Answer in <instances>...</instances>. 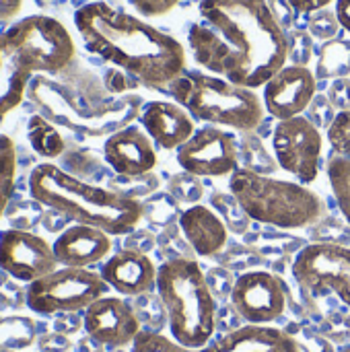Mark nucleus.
I'll return each mask as SVG.
<instances>
[{
    "instance_id": "obj_26",
    "label": "nucleus",
    "mask_w": 350,
    "mask_h": 352,
    "mask_svg": "<svg viewBox=\"0 0 350 352\" xmlns=\"http://www.w3.org/2000/svg\"><path fill=\"white\" fill-rule=\"evenodd\" d=\"M326 136L334 155L350 159V109L336 113V118L326 130Z\"/></svg>"
},
{
    "instance_id": "obj_29",
    "label": "nucleus",
    "mask_w": 350,
    "mask_h": 352,
    "mask_svg": "<svg viewBox=\"0 0 350 352\" xmlns=\"http://www.w3.org/2000/svg\"><path fill=\"white\" fill-rule=\"evenodd\" d=\"M307 109L311 111V118H309V120H311L318 128L326 126V130H328V126H330L332 120L336 118L334 107H332V103H330V99H328L326 95H316V99L311 101V105H309Z\"/></svg>"
},
{
    "instance_id": "obj_7",
    "label": "nucleus",
    "mask_w": 350,
    "mask_h": 352,
    "mask_svg": "<svg viewBox=\"0 0 350 352\" xmlns=\"http://www.w3.org/2000/svg\"><path fill=\"white\" fill-rule=\"evenodd\" d=\"M109 291L101 272L91 268H56L43 278L27 285V307L39 316L78 314Z\"/></svg>"
},
{
    "instance_id": "obj_1",
    "label": "nucleus",
    "mask_w": 350,
    "mask_h": 352,
    "mask_svg": "<svg viewBox=\"0 0 350 352\" xmlns=\"http://www.w3.org/2000/svg\"><path fill=\"white\" fill-rule=\"evenodd\" d=\"M198 10L188 43L208 72L256 91L287 66L289 39L268 0H200Z\"/></svg>"
},
{
    "instance_id": "obj_13",
    "label": "nucleus",
    "mask_w": 350,
    "mask_h": 352,
    "mask_svg": "<svg viewBox=\"0 0 350 352\" xmlns=\"http://www.w3.org/2000/svg\"><path fill=\"white\" fill-rule=\"evenodd\" d=\"M58 268L54 248L39 235L21 229L0 231V270L31 285Z\"/></svg>"
},
{
    "instance_id": "obj_16",
    "label": "nucleus",
    "mask_w": 350,
    "mask_h": 352,
    "mask_svg": "<svg viewBox=\"0 0 350 352\" xmlns=\"http://www.w3.org/2000/svg\"><path fill=\"white\" fill-rule=\"evenodd\" d=\"M105 163L124 177H140L157 167V148L146 132L136 126H124L109 134L103 144Z\"/></svg>"
},
{
    "instance_id": "obj_19",
    "label": "nucleus",
    "mask_w": 350,
    "mask_h": 352,
    "mask_svg": "<svg viewBox=\"0 0 350 352\" xmlns=\"http://www.w3.org/2000/svg\"><path fill=\"white\" fill-rule=\"evenodd\" d=\"M140 122L151 140L165 151H177L194 132V118L177 101H151Z\"/></svg>"
},
{
    "instance_id": "obj_20",
    "label": "nucleus",
    "mask_w": 350,
    "mask_h": 352,
    "mask_svg": "<svg viewBox=\"0 0 350 352\" xmlns=\"http://www.w3.org/2000/svg\"><path fill=\"white\" fill-rule=\"evenodd\" d=\"M179 229L194 252L202 258L219 254L229 239V229L223 219L202 204H194L179 214Z\"/></svg>"
},
{
    "instance_id": "obj_6",
    "label": "nucleus",
    "mask_w": 350,
    "mask_h": 352,
    "mask_svg": "<svg viewBox=\"0 0 350 352\" xmlns=\"http://www.w3.org/2000/svg\"><path fill=\"white\" fill-rule=\"evenodd\" d=\"M169 95L198 122L254 132L264 120V101L254 89L229 82L223 76L186 70L169 87Z\"/></svg>"
},
{
    "instance_id": "obj_33",
    "label": "nucleus",
    "mask_w": 350,
    "mask_h": 352,
    "mask_svg": "<svg viewBox=\"0 0 350 352\" xmlns=\"http://www.w3.org/2000/svg\"><path fill=\"white\" fill-rule=\"evenodd\" d=\"M336 16L344 31L350 33V0H336Z\"/></svg>"
},
{
    "instance_id": "obj_22",
    "label": "nucleus",
    "mask_w": 350,
    "mask_h": 352,
    "mask_svg": "<svg viewBox=\"0 0 350 352\" xmlns=\"http://www.w3.org/2000/svg\"><path fill=\"white\" fill-rule=\"evenodd\" d=\"M27 134H29V142H31L33 151L39 157H43V159H56V157L62 155V151H64V138L43 118H39V116L31 118Z\"/></svg>"
},
{
    "instance_id": "obj_34",
    "label": "nucleus",
    "mask_w": 350,
    "mask_h": 352,
    "mask_svg": "<svg viewBox=\"0 0 350 352\" xmlns=\"http://www.w3.org/2000/svg\"><path fill=\"white\" fill-rule=\"evenodd\" d=\"M342 352H350V346H347V349H344V351Z\"/></svg>"
},
{
    "instance_id": "obj_12",
    "label": "nucleus",
    "mask_w": 350,
    "mask_h": 352,
    "mask_svg": "<svg viewBox=\"0 0 350 352\" xmlns=\"http://www.w3.org/2000/svg\"><path fill=\"white\" fill-rule=\"evenodd\" d=\"M233 309L250 326H270L287 309V291L283 280L266 270L241 274L231 289Z\"/></svg>"
},
{
    "instance_id": "obj_30",
    "label": "nucleus",
    "mask_w": 350,
    "mask_h": 352,
    "mask_svg": "<svg viewBox=\"0 0 350 352\" xmlns=\"http://www.w3.org/2000/svg\"><path fill=\"white\" fill-rule=\"evenodd\" d=\"M182 0H130V4L142 14V16H163L167 12H171Z\"/></svg>"
},
{
    "instance_id": "obj_4",
    "label": "nucleus",
    "mask_w": 350,
    "mask_h": 352,
    "mask_svg": "<svg viewBox=\"0 0 350 352\" xmlns=\"http://www.w3.org/2000/svg\"><path fill=\"white\" fill-rule=\"evenodd\" d=\"M157 293L171 340L184 349L206 346L217 332V299L196 260L175 258L159 266Z\"/></svg>"
},
{
    "instance_id": "obj_24",
    "label": "nucleus",
    "mask_w": 350,
    "mask_h": 352,
    "mask_svg": "<svg viewBox=\"0 0 350 352\" xmlns=\"http://www.w3.org/2000/svg\"><path fill=\"white\" fill-rule=\"evenodd\" d=\"M328 179L336 198V204L350 225V159L332 155L326 165Z\"/></svg>"
},
{
    "instance_id": "obj_25",
    "label": "nucleus",
    "mask_w": 350,
    "mask_h": 352,
    "mask_svg": "<svg viewBox=\"0 0 350 352\" xmlns=\"http://www.w3.org/2000/svg\"><path fill=\"white\" fill-rule=\"evenodd\" d=\"M212 204H215V212L223 219V223L227 225L229 231L233 233H245L248 225H250V217L245 214V210L241 208V204L237 202V198L233 194H215L212 196Z\"/></svg>"
},
{
    "instance_id": "obj_28",
    "label": "nucleus",
    "mask_w": 350,
    "mask_h": 352,
    "mask_svg": "<svg viewBox=\"0 0 350 352\" xmlns=\"http://www.w3.org/2000/svg\"><path fill=\"white\" fill-rule=\"evenodd\" d=\"M289 39V60L297 66H307V62L314 56V39L305 31H293L287 35Z\"/></svg>"
},
{
    "instance_id": "obj_18",
    "label": "nucleus",
    "mask_w": 350,
    "mask_h": 352,
    "mask_svg": "<svg viewBox=\"0 0 350 352\" xmlns=\"http://www.w3.org/2000/svg\"><path fill=\"white\" fill-rule=\"evenodd\" d=\"M58 266L91 268L105 262L111 252V235L89 225H70L52 243Z\"/></svg>"
},
{
    "instance_id": "obj_14",
    "label": "nucleus",
    "mask_w": 350,
    "mask_h": 352,
    "mask_svg": "<svg viewBox=\"0 0 350 352\" xmlns=\"http://www.w3.org/2000/svg\"><path fill=\"white\" fill-rule=\"evenodd\" d=\"M85 332L97 344L107 349H124L134 344L142 334L140 320L134 309L120 297H101L83 316Z\"/></svg>"
},
{
    "instance_id": "obj_23",
    "label": "nucleus",
    "mask_w": 350,
    "mask_h": 352,
    "mask_svg": "<svg viewBox=\"0 0 350 352\" xmlns=\"http://www.w3.org/2000/svg\"><path fill=\"white\" fill-rule=\"evenodd\" d=\"M17 179V148L14 142L0 134V221L6 212Z\"/></svg>"
},
{
    "instance_id": "obj_9",
    "label": "nucleus",
    "mask_w": 350,
    "mask_h": 352,
    "mask_svg": "<svg viewBox=\"0 0 350 352\" xmlns=\"http://www.w3.org/2000/svg\"><path fill=\"white\" fill-rule=\"evenodd\" d=\"M132 352H299V344L281 328L248 324L202 349H184L163 334L142 332L134 340Z\"/></svg>"
},
{
    "instance_id": "obj_8",
    "label": "nucleus",
    "mask_w": 350,
    "mask_h": 352,
    "mask_svg": "<svg viewBox=\"0 0 350 352\" xmlns=\"http://www.w3.org/2000/svg\"><path fill=\"white\" fill-rule=\"evenodd\" d=\"M295 280L314 295H334L350 309V248L320 241L303 248L293 262Z\"/></svg>"
},
{
    "instance_id": "obj_21",
    "label": "nucleus",
    "mask_w": 350,
    "mask_h": 352,
    "mask_svg": "<svg viewBox=\"0 0 350 352\" xmlns=\"http://www.w3.org/2000/svg\"><path fill=\"white\" fill-rule=\"evenodd\" d=\"M350 76V41L349 39H332L326 41L320 60L316 78H344Z\"/></svg>"
},
{
    "instance_id": "obj_3",
    "label": "nucleus",
    "mask_w": 350,
    "mask_h": 352,
    "mask_svg": "<svg viewBox=\"0 0 350 352\" xmlns=\"http://www.w3.org/2000/svg\"><path fill=\"white\" fill-rule=\"evenodd\" d=\"M29 196L45 208L107 235L132 233L144 212L134 196L87 184L54 163H41L31 171Z\"/></svg>"
},
{
    "instance_id": "obj_2",
    "label": "nucleus",
    "mask_w": 350,
    "mask_h": 352,
    "mask_svg": "<svg viewBox=\"0 0 350 352\" xmlns=\"http://www.w3.org/2000/svg\"><path fill=\"white\" fill-rule=\"evenodd\" d=\"M74 23L93 54L146 87L167 89L186 72L184 45L134 14L93 2L76 10Z\"/></svg>"
},
{
    "instance_id": "obj_17",
    "label": "nucleus",
    "mask_w": 350,
    "mask_h": 352,
    "mask_svg": "<svg viewBox=\"0 0 350 352\" xmlns=\"http://www.w3.org/2000/svg\"><path fill=\"white\" fill-rule=\"evenodd\" d=\"M159 268L138 250H122L101 266V276L109 289L122 297H140L157 289Z\"/></svg>"
},
{
    "instance_id": "obj_5",
    "label": "nucleus",
    "mask_w": 350,
    "mask_h": 352,
    "mask_svg": "<svg viewBox=\"0 0 350 352\" xmlns=\"http://www.w3.org/2000/svg\"><path fill=\"white\" fill-rule=\"evenodd\" d=\"M229 194L252 221L278 229L309 227L326 212L324 200L307 186L268 177L250 167H239L229 177Z\"/></svg>"
},
{
    "instance_id": "obj_27",
    "label": "nucleus",
    "mask_w": 350,
    "mask_h": 352,
    "mask_svg": "<svg viewBox=\"0 0 350 352\" xmlns=\"http://www.w3.org/2000/svg\"><path fill=\"white\" fill-rule=\"evenodd\" d=\"M307 27H309V35L316 39H322V41H332L338 35V31L342 29V25L336 16V10H330V8L311 12Z\"/></svg>"
},
{
    "instance_id": "obj_10",
    "label": "nucleus",
    "mask_w": 350,
    "mask_h": 352,
    "mask_svg": "<svg viewBox=\"0 0 350 352\" xmlns=\"http://www.w3.org/2000/svg\"><path fill=\"white\" fill-rule=\"evenodd\" d=\"M272 148L278 165L303 186L318 179L324 138L309 118L297 116L278 122L272 132Z\"/></svg>"
},
{
    "instance_id": "obj_11",
    "label": "nucleus",
    "mask_w": 350,
    "mask_h": 352,
    "mask_svg": "<svg viewBox=\"0 0 350 352\" xmlns=\"http://www.w3.org/2000/svg\"><path fill=\"white\" fill-rule=\"evenodd\" d=\"M177 163L194 177H231L239 169L237 144L219 126H202L177 148Z\"/></svg>"
},
{
    "instance_id": "obj_15",
    "label": "nucleus",
    "mask_w": 350,
    "mask_h": 352,
    "mask_svg": "<svg viewBox=\"0 0 350 352\" xmlns=\"http://www.w3.org/2000/svg\"><path fill=\"white\" fill-rule=\"evenodd\" d=\"M316 87L318 78L307 66L287 64L262 87V101L274 120H291L307 111L318 95Z\"/></svg>"
},
{
    "instance_id": "obj_31",
    "label": "nucleus",
    "mask_w": 350,
    "mask_h": 352,
    "mask_svg": "<svg viewBox=\"0 0 350 352\" xmlns=\"http://www.w3.org/2000/svg\"><path fill=\"white\" fill-rule=\"evenodd\" d=\"M326 97L330 99V103H332L334 109H338V111L350 109V76L332 80Z\"/></svg>"
},
{
    "instance_id": "obj_32",
    "label": "nucleus",
    "mask_w": 350,
    "mask_h": 352,
    "mask_svg": "<svg viewBox=\"0 0 350 352\" xmlns=\"http://www.w3.org/2000/svg\"><path fill=\"white\" fill-rule=\"evenodd\" d=\"M332 2H336V0H289L291 8L299 14H311V12L324 10Z\"/></svg>"
}]
</instances>
